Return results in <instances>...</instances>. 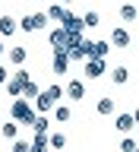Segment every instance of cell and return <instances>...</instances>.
Instances as JSON below:
<instances>
[{"label":"cell","instance_id":"obj_10","mask_svg":"<svg viewBox=\"0 0 139 152\" xmlns=\"http://www.w3.org/2000/svg\"><path fill=\"white\" fill-rule=\"evenodd\" d=\"M32 104H35V111H38V114H47V111H54V98H51L47 92H41V95H38V98H35Z\"/></svg>","mask_w":139,"mask_h":152},{"label":"cell","instance_id":"obj_13","mask_svg":"<svg viewBox=\"0 0 139 152\" xmlns=\"http://www.w3.org/2000/svg\"><path fill=\"white\" fill-rule=\"evenodd\" d=\"M51 149V136L47 133H35L32 136V152H47Z\"/></svg>","mask_w":139,"mask_h":152},{"label":"cell","instance_id":"obj_18","mask_svg":"<svg viewBox=\"0 0 139 152\" xmlns=\"http://www.w3.org/2000/svg\"><path fill=\"white\" fill-rule=\"evenodd\" d=\"M38 95H41V89L35 86V79H28V83H25V89H22V98H28V102H35Z\"/></svg>","mask_w":139,"mask_h":152},{"label":"cell","instance_id":"obj_32","mask_svg":"<svg viewBox=\"0 0 139 152\" xmlns=\"http://www.w3.org/2000/svg\"><path fill=\"white\" fill-rule=\"evenodd\" d=\"M60 3H66V7H70V3H76V0H60Z\"/></svg>","mask_w":139,"mask_h":152},{"label":"cell","instance_id":"obj_19","mask_svg":"<svg viewBox=\"0 0 139 152\" xmlns=\"http://www.w3.org/2000/svg\"><path fill=\"white\" fill-rule=\"evenodd\" d=\"M111 41H104V38H98V41H95V54L92 57H108V54H111Z\"/></svg>","mask_w":139,"mask_h":152},{"label":"cell","instance_id":"obj_12","mask_svg":"<svg viewBox=\"0 0 139 152\" xmlns=\"http://www.w3.org/2000/svg\"><path fill=\"white\" fill-rule=\"evenodd\" d=\"M95 108H98V114H101V117H111V114L117 111V102L104 95V98H98V104H95Z\"/></svg>","mask_w":139,"mask_h":152},{"label":"cell","instance_id":"obj_21","mask_svg":"<svg viewBox=\"0 0 139 152\" xmlns=\"http://www.w3.org/2000/svg\"><path fill=\"white\" fill-rule=\"evenodd\" d=\"M136 16H139V10L133 7V3H123V7H120V19H123V22H133Z\"/></svg>","mask_w":139,"mask_h":152},{"label":"cell","instance_id":"obj_7","mask_svg":"<svg viewBox=\"0 0 139 152\" xmlns=\"http://www.w3.org/2000/svg\"><path fill=\"white\" fill-rule=\"evenodd\" d=\"M101 73H104V57H89L85 60V76L89 79H98Z\"/></svg>","mask_w":139,"mask_h":152},{"label":"cell","instance_id":"obj_24","mask_svg":"<svg viewBox=\"0 0 139 152\" xmlns=\"http://www.w3.org/2000/svg\"><path fill=\"white\" fill-rule=\"evenodd\" d=\"M82 22H85V28H98V22H101V16H98L95 10H89V13L82 16Z\"/></svg>","mask_w":139,"mask_h":152},{"label":"cell","instance_id":"obj_6","mask_svg":"<svg viewBox=\"0 0 139 152\" xmlns=\"http://www.w3.org/2000/svg\"><path fill=\"white\" fill-rule=\"evenodd\" d=\"M66 98H70V102H82L85 98V83L82 79H70V83H66Z\"/></svg>","mask_w":139,"mask_h":152},{"label":"cell","instance_id":"obj_30","mask_svg":"<svg viewBox=\"0 0 139 152\" xmlns=\"http://www.w3.org/2000/svg\"><path fill=\"white\" fill-rule=\"evenodd\" d=\"M7 79H9V73H7V66H0V86H7Z\"/></svg>","mask_w":139,"mask_h":152},{"label":"cell","instance_id":"obj_31","mask_svg":"<svg viewBox=\"0 0 139 152\" xmlns=\"http://www.w3.org/2000/svg\"><path fill=\"white\" fill-rule=\"evenodd\" d=\"M133 117H136V124H139V108H136V111H133Z\"/></svg>","mask_w":139,"mask_h":152},{"label":"cell","instance_id":"obj_15","mask_svg":"<svg viewBox=\"0 0 139 152\" xmlns=\"http://www.w3.org/2000/svg\"><path fill=\"white\" fill-rule=\"evenodd\" d=\"M51 117H54V124H70V117H73V111H70L66 104H57Z\"/></svg>","mask_w":139,"mask_h":152},{"label":"cell","instance_id":"obj_14","mask_svg":"<svg viewBox=\"0 0 139 152\" xmlns=\"http://www.w3.org/2000/svg\"><path fill=\"white\" fill-rule=\"evenodd\" d=\"M7 54H9V64H13V66H22V64H25V57H28V51L16 45V48H9Z\"/></svg>","mask_w":139,"mask_h":152},{"label":"cell","instance_id":"obj_29","mask_svg":"<svg viewBox=\"0 0 139 152\" xmlns=\"http://www.w3.org/2000/svg\"><path fill=\"white\" fill-rule=\"evenodd\" d=\"M32 16H35V26H38V28H44L47 22H51V16H47V13H32Z\"/></svg>","mask_w":139,"mask_h":152},{"label":"cell","instance_id":"obj_34","mask_svg":"<svg viewBox=\"0 0 139 152\" xmlns=\"http://www.w3.org/2000/svg\"><path fill=\"white\" fill-rule=\"evenodd\" d=\"M47 152H51V149H47Z\"/></svg>","mask_w":139,"mask_h":152},{"label":"cell","instance_id":"obj_25","mask_svg":"<svg viewBox=\"0 0 139 152\" xmlns=\"http://www.w3.org/2000/svg\"><path fill=\"white\" fill-rule=\"evenodd\" d=\"M44 92L51 95V98H54V102H60V98H63V95H66V89H63V86H57V83H54V86H47Z\"/></svg>","mask_w":139,"mask_h":152},{"label":"cell","instance_id":"obj_16","mask_svg":"<svg viewBox=\"0 0 139 152\" xmlns=\"http://www.w3.org/2000/svg\"><path fill=\"white\" fill-rule=\"evenodd\" d=\"M127 79H130V70H127V66H114L111 70V83L114 86H123Z\"/></svg>","mask_w":139,"mask_h":152},{"label":"cell","instance_id":"obj_11","mask_svg":"<svg viewBox=\"0 0 139 152\" xmlns=\"http://www.w3.org/2000/svg\"><path fill=\"white\" fill-rule=\"evenodd\" d=\"M16 28H19V22L13 16H0V38H7V35H16Z\"/></svg>","mask_w":139,"mask_h":152},{"label":"cell","instance_id":"obj_35","mask_svg":"<svg viewBox=\"0 0 139 152\" xmlns=\"http://www.w3.org/2000/svg\"><path fill=\"white\" fill-rule=\"evenodd\" d=\"M136 152H139V149H136Z\"/></svg>","mask_w":139,"mask_h":152},{"label":"cell","instance_id":"obj_20","mask_svg":"<svg viewBox=\"0 0 139 152\" xmlns=\"http://www.w3.org/2000/svg\"><path fill=\"white\" fill-rule=\"evenodd\" d=\"M51 124H54V117H44V114H41V117L32 124V130H35V133H47V130H51Z\"/></svg>","mask_w":139,"mask_h":152},{"label":"cell","instance_id":"obj_8","mask_svg":"<svg viewBox=\"0 0 139 152\" xmlns=\"http://www.w3.org/2000/svg\"><path fill=\"white\" fill-rule=\"evenodd\" d=\"M60 26L66 28V32H85V22H82V16H73L70 10H66V16H63V22Z\"/></svg>","mask_w":139,"mask_h":152},{"label":"cell","instance_id":"obj_5","mask_svg":"<svg viewBox=\"0 0 139 152\" xmlns=\"http://www.w3.org/2000/svg\"><path fill=\"white\" fill-rule=\"evenodd\" d=\"M108 41H111L117 51H127V48H130V32H127L123 26H114V32H111V38H108Z\"/></svg>","mask_w":139,"mask_h":152},{"label":"cell","instance_id":"obj_22","mask_svg":"<svg viewBox=\"0 0 139 152\" xmlns=\"http://www.w3.org/2000/svg\"><path fill=\"white\" fill-rule=\"evenodd\" d=\"M47 16L54 19V22H63V16H66V7H63V3H54V7L47 10Z\"/></svg>","mask_w":139,"mask_h":152},{"label":"cell","instance_id":"obj_9","mask_svg":"<svg viewBox=\"0 0 139 152\" xmlns=\"http://www.w3.org/2000/svg\"><path fill=\"white\" fill-rule=\"evenodd\" d=\"M133 127H139L136 117H133V111H120V114H117V130H120V133H130Z\"/></svg>","mask_w":139,"mask_h":152},{"label":"cell","instance_id":"obj_2","mask_svg":"<svg viewBox=\"0 0 139 152\" xmlns=\"http://www.w3.org/2000/svg\"><path fill=\"white\" fill-rule=\"evenodd\" d=\"M28 79H32V73H28L25 66H19L16 70V76H9L7 79V86H3V89H7V95L9 98H22V89H25V83Z\"/></svg>","mask_w":139,"mask_h":152},{"label":"cell","instance_id":"obj_33","mask_svg":"<svg viewBox=\"0 0 139 152\" xmlns=\"http://www.w3.org/2000/svg\"><path fill=\"white\" fill-rule=\"evenodd\" d=\"M3 51H7V48H3V41H0V54H3Z\"/></svg>","mask_w":139,"mask_h":152},{"label":"cell","instance_id":"obj_28","mask_svg":"<svg viewBox=\"0 0 139 152\" xmlns=\"http://www.w3.org/2000/svg\"><path fill=\"white\" fill-rule=\"evenodd\" d=\"M136 149H139V142L133 140V136H127V140L120 142V152H136Z\"/></svg>","mask_w":139,"mask_h":152},{"label":"cell","instance_id":"obj_4","mask_svg":"<svg viewBox=\"0 0 139 152\" xmlns=\"http://www.w3.org/2000/svg\"><path fill=\"white\" fill-rule=\"evenodd\" d=\"M47 45L54 48V51H66V45H70V32H66L63 26H57L51 35H47Z\"/></svg>","mask_w":139,"mask_h":152},{"label":"cell","instance_id":"obj_1","mask_svg":"<svg viewBox=\"0 0 139 152\" xmlns=\"http://www.w3.org/2000/svg\"><path fill=\"white\" fill-rule=\"evenodd\" d=\"M9 117L19 121L22 127H32V124L38 121V111H35V104L28 102V98H13V104H9Z\"/></svg>","mask_w":139,"mask_h":152},{"label":"cell","instance_id":"obj_27","mask_svg":"<svg viewBox=\"0 0 139 152\" xmlns=\"http://www.w3.org/2000/svg\"><path fill=\"white\" fill-rule=\"evenodd\" d=\"M13 152H32V140H13Z\"/></svg>","mask_w":139,"mask_h":152},{"label":"cell","instance_id":"obj_17","mask_svg":"<svg viewBox=\"0 0 139 152\" xmlns=\"http://www.w3.org/2000/svg\"><path fill=\"white\" fill-rule=\"evenodd\" d=\"M3 136H7V140H19V121L9 117V121L3 124Z\"/></svg>","mask_w":139,"mask_h":152},{"label":"cell","instance_id":"obj_3","mask_svg":"<svg viewBox=\"0 0 139 152\" xmlns=\"http://www.w3.org/2000/svg\"><path fill=\"white\" fill-rule=\"evenodd\" d=\"M70 64H73L70 51H54V60H51V70H54V76H66V73H70Z\"/></svg>","mask_w":139,"mask_h":152},{"label":"cell","instance_id":"obj_23","mask_svg":"<svg viewBox=\"0 0 139 152\" xmlns=\"http://www.w3.org/2000/svg\"><path fill=\"white\" fill-rule=\"evenodd\" d=\"M51 149H66V133H51Z\"/></svg>","mask_w":139,"mask_h":152},{"label":"cell","instance_id":"obj_26","mask_svg":"<svg viewBox=\"0 0 139 152\" xmlns=\"http://www.w3.org/2000/svg\"><path fill=\"white\" fill-rule=\"evenodd\" d=\"M19 28H22V32H38L35 16H22V19H19Z\"/></svg>","mask_w":139,"mask_h":152}]
</instances>
